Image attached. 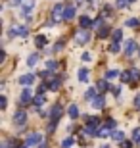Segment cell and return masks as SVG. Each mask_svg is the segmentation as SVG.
I'll return each mask as SVG.
<instances>
[{"label": "cell", "instance_id": "cell-1", "mask_svg": "<svg viewBox=\"0 0 140 148\" xmlns=\"http://www.w3.org/2000/svg\"><path fill=\"white\" fill-rule=\"evenodd\" d=\"M64 17H65V6H56L54 12H52V19H54L56 23H59Z\"/></svg>", "mask_w": 140, "mask_h": 148}, {"label": "cell", "instance_id": "cell-2", "mask_svg": "<svg viewBox=\"0 0 140 148\" xmlns=\"http://www.w3.org/2000/svg\"><path fill=\"white\" fill-rule=\"evenodd\" d=\"M27 27H23V25H14L10 29V35H17V37H27Z\"/></svg>", "mask_w": 140, "mask_h": 148}, {"label": "cell", "instance_id": "cell-3", "mask_svg": "<svg viewBox=\"0 0 140 148\" xmlns=\"http://www.w3.org/2000/svg\"><path fill=\"white\" fill-rule=\"evenodd\" d=\"M40 140H42V135L40 133H31L27 137V146H35V144H40Z\"/></svg>", "mask_w": 140, "mask_h": 148}, {"label": "cell", "instance_id": "cell-4", "mask_svg": "<svg viewBox=\"0 0 140 148\" xmlns=\"http://www.w3.org/2000/svg\"><path fill=\"white\" fill-rule=\"evenodd\" d=\"M25 121H27V114L25 112H16L14 114V123L16 125H25Z\"/></svg>", "mask_w": 140, "mask_h": 148}, {"label": "cell", "instance_id": "cell-5", "mask_svg": "<svg viewBox=\"0 0 140 148\" xmlns=\"http://www.w3.org/2000/svg\"><path fill=\"white\" fill-rule=\"evenodd\" d=\"M33 81H35V75H33V73H27V75H21V77H19V85H23V87L33 85Z\"/></svg>", "mask_w": 140, "mask_h": 148}, {"label": "cell", "instance_id": "cell-6", "mask_svg": "<svg viewBox=\"0 0 140 148\" xmlns=\"http://www.w3.org/2000/svg\"><path fill=\"white\" fill-rule=\"evenodd\" d=\"M88 38H90V35L86 33V31H79L77 37H75V40H77V44H86V42H88Z\"/></svg>", "mask_w": 140, "mask_h": 148}, {"label": "cell", "instance_id": "cell-7", "mask_svg": "<svg viewBox=\"0 0 140 148\" xmlns=\"http://www.w3.org/2000/svg\"><path fill=\"white\" fill-rule=\"evenodd\" d=\"M135 50H136V42L130 38V40H127V44H125V54L127 56H132L135 54Z\"/></svg>", "mask_w": 140, "mask_h": 148}, {"label": "cell", "instance_id": "cell-8", "mask_svg": "<svg viewBox=\"0 0 140 148\" xmlns=\"http://www.w3.org/2000/svg\"><path fill=\"white\" fill-rule=\"evenodd\" d=\"M67 114H69L71 119H77V117H79V108H77V104H71L69 108H67Z\"/></svg>", "mask_w": 140, "mask_h": 148}, {"label": "cell", "instance_id": "cell-9", "mask_svg": "<svg viewBox=\"0 0 140 148\" xmlns=\"http://www.w3.org/2000/svg\"><path fill=\"white\" fill-rule=\"evenodd\" d=\"M59 115H61V106H54V108H52V112H50V117H52V121H58Z\"/></svg>", "mask_w": 140, "mask_h": 148}, {"label": "cell", "instance_id": "cell-10", "mask_svg": "<svg viewBox=\"0 0 140 148\" xmlns=\"http://www.w3.org/2000/svg\"><path fill=\"white\" fill-rule=\"evenodd\" d=\"M83 131H85V135H88V137H96V135H98L96 125H86L85 129H83Z\"/></svg>", "mask_w": 140, "mask_h": 148}, {"label": "cell", "instance_id": "cell-11", "mask_svg": "<svg viewBox=\"0 0 140 148\" xmlns=\"http://www.w3.org/2000/svg\"><path fill=\"white\" fill-rule=\"evenodd\" d=\"M33 100V94H31V90L29 88H25L21 92V104H27V102H31Z\"/></svg>", "mask_w": 140, "mask_h": 148}, {"label": "cell", "instance_id": "cell-12", "mask_svg": "<svg viewBox=\"0 0 140 148\" xmlns=\"http://www.w3.org/2000/svg\"><path fill=\"white\" fill-rule=\"evenodd\" d=\"M109 135H113V133H111V127H108V125L102 127V129L98 131V137H102V138H108Z\"/></svg>", "mask_w": 140, "mask_h": 148}, {"label": "cell", "instance_id": "cell-13", "mask_svg": "<svg viewBox=\"0 0 140 148\" xmlns=\"http://www.w3.org/2000/svg\"><path fill=\"white\" fill-rule=\"evenodd\" d=\"M90 104H92V108H94V110H100V108H104V98H102V96H96Z\"/></svg>", "mask_w": 140, "mask_h": 148}, {"label": "cell", "instance_id": "cell-14", "mask_svg": "<svg viewBox=\"0 0 140 148\" xmlns=\"http://www.w3.org/2000/svg\"><path fill=\"white\" fill-rule=\"evenodd\" d=\"M46 42H48V38L42 37V35H38L37 38H35V44H37L38 48H42V46H46Z\"/></svg>", "mask_w": 140, "mask_h": 148}, {"label": "cell", "instance_id": "cell-15", "mask_svg": "<svg viewBox=\"0 0 140 148\" xmlns=\"http://www.w3.org/2000/svg\"><path fill=\"white\" fill-rule=\"evenodd\" d=\"M19 4H21L23 10H33V6H35V0H19Z\"/></svg>", "mask_w": 140, "mask_h": 148}, {"label": "cell", "instance_id": "cell-16", "mask_svg": "<svg viewBox=\"0 0 140 148\" xmlns=\"http://www.w3.org/2000/svg\"><path fill=\"white\" fill-rule=\"evenodd\" d=\"M79 81H81V83H86V81H88V69H85V67H83V69H79Z\"/></svg>", "mask_w": 140, "mask_h": 148}, {"label": "cell", "instance_id": "cell-17", "mask_svg": "<svg viewBox=\"0 0 140 148\" xmlns=\"http://www.w3.org/2000/svg\"><path fill=\"white\" fill-rule=\"evenodd\" d=\"M73 16H75V8L67 6V8H65V17H64V19H67V21H69V19H73Z\"/></svg>", "mask_w": 140, "mask_h": 148}, {"label": "cell", "instance_id": "cell-18", "mask_svg": "<svg viewBox=\"0 0 140 148\" xmlns=\"http://www.w3.org/2000/svg\"><path fill=\"white\" fill-rule=\"evenodd\" d=\"M59 85H61V79H58V77H56V79H52V81H50V85H48V87L52 88V90H58V88H59Z\"/></svg>", "mask_w": 140, "mask_h": 148}, {"label": "cell", "instance_id": "cell-19", "mask_svg": "<svg viewBox=\"0 0 140 148\" xmlns=\"http://www.w3.org/2000/svg\"><path fill=\"white\" fill-rule=\"evenodd\" d=\"M37 62H38V56H37V54H31V56L27 58V66H29V67H33L35 64H37Z\"/></svg>", "mask_w": 140, "mask_h": 148}, {"label": "cell", "instance_id": "cell-20", "mask_svg": "<svg viewBox=\"0 0 140 148\" xmlns=\"http://www.w3.org/2000/svg\"><path fill=\"white\" fill-rule=\"evenodd\" d=\"M119 77H121V81H123V83H129L130 79H132V73H130V71H123Z\"/></svg>", "mask_w": 140, "mask_h": 148}, {"label": "cell", "instance_id": "cell-21", "mask_svg": "<svg viewBox=\"0 0 140 148\" xmlns=\"http://www.w3.org/2000/svg\"><path fill=\"white\" fill-rule=\"evenodd\" d=\"M121 73L117 71V69H109V71H106V79H115V77H119Z\"/></svg>", "mask_w": 140, "mask_h": 148}, {"label": "cell", "instance_id": "cell-22", "mask_svg": "<svg viewBox=\"0 0 140 148\" xmlns=\"http://www.w3.org/2000/svg\"><path fill=\"white\" fill-rule=\"evenodd\" d=\"M79 23H81V27H90V25H92V21L86 16H83L81 19H79Z\"/></svg>", "mask_w": 140, "mask_h": 148}, {"label": "cell", "instance_id": "cell-23", "mask_svg": "<svg viewBox=\"0 0 140 148\" xmlns=\"http://www.w3.org/2000/svg\"><path fill=\"white\" fill-rule=\"evenodd\" d=\"M96 98V88H88V90H86V100H94Z\"/></svg>", "mask_w": 140, "mask_h": 148}, {"label": "cell", "instance_id": "cell-24", "mask_svg": "<svg viewBox=\"0 0 140 148\" xmlns=\"http://www.w3.org/2000/svg\"><path fill=\"white\" fill-rule=\"evenodd\" d=\"M113 138L119 140V143H123V140H125V133L123 131H115V133H113Z\"/></svg>", "mask_w": 140, "mask_h": 148}, {"label": "cell", "instance_id": "cell-25", "mask_svg": "<svg viewBox=\"0 0 140 148\" xmlns=\"http://www.w3.org/2000/svg\"><path fill=\"white\" fill-rule=\"evenodd\" d=\"M73 146V138H64V140H61V148H71Z\"/></svg>", "mask_w": 140, "mask_h": 148}, {"label": "cell", "instance_id": "cell-26", "mask_svg": "<svg viewBox=\"0 0 140 148\" xmlns=\"http://www.w3.org/2000/svg\"><path fill=\"white\" fill-rule=\"evenodd\" d=\"M121 37H123V31H121V29H115V31H113V40H115V42H119V40H121Z\"/></svg>", "mask_w": 140, "mask_h": 148}, {"label": "cell", "instance_id": "cell-27", "mask_svg": "<svg viewBox=\"0 0 140 148\" xmlns=\"http://www.w3.org/2000/svg\"><path fill=\"white\" fill-rule=\"evenodd\" d=\"M42 102H44V96H42V94H37V96L33 98V104H35V106H40Z\"/></svg>", "mask_w": 140, "mask_h": 148}, {"label": "cell", "instance_id": "cell-28", "mask_svg": "<svg viewBox=\"0 0 140 148\" xmlns=\"http://www.w3.org/2000/svg\"><path fill=\"white\" fill-rule=\"evenodd\" d=\"M56 67H58V64H56L54 60H50V62H46V69H48V71H54Z\"/></svg>", "mask_w": 140, "mask_h": 148}, {"label": "cell", "instance_id": "cell-29", "mask_svg": "<svg viewBox=\"0 0 140 148\" xmlns=\"http://www.w3.org/2000/svg\"><path fill=\"white\" fill-rule=\"evenodd\" d=\"M109 87V85H108V83H106V81H98V90H100V92H104V90H106V88H108Z\"/></svg>", "mask_w": 140, "mask_h": 148}, {"label": "cell", "instance_id": "cell-30", "mask_svg": "<svg viewBox=\"0 0 140 148\" xmlns=\"http://www.w3.org/2000/svg\"><path fill=\"white\" fill-rule=\"evenodd\" d=\"M108 31H109L108 27H102V29H100V31H98V37H100V38H104V37H106V35H108Z\"/></svg>", "mask_w": 140, "mask_h": 148}, {"label": "cell", "instance_id": "cell-31", "mask_svg": "<svg viewBox=\"0 0 140 148\" xmlns=\"http://www.w3.org/2000/svg\"><path fill=\"white\" fill-rule=\"evenodd\" d=\"M109 52H113V54H117V52H119V42H113L111 46H109Z\"/></svg>", "mask_w": 140, "mask_h": 148}, {"label": "cell", "instance_id": "cell-32", "mask_svg": "<svg viewBox=\"0 0 140 148\" xmlns=\"http://www.w3.org/2000/svg\"><path fill=\"white\" fill-rule=\"evenodd\" d=\"M81 58H83V62H92V54H90V52H85Z\"/></svg>", "mask_w": 140, "mask_h": 148}, {"label": "cell", "instance_id": "cell-33", "mask_svg": "<svg viewBox=\"0 0 140 148\" xmlns=\"http://www.w3.org/2000/svg\"><path fill=\"white\" fill-rule=\"evenodd\" d=\"M127 25H129V27H136V25H138V19H135V17H130L129 21H127Z\"/></svg>", "mask_w": 140, "mask_h": 148}, {"label": "cell", "instance_id": "cell-34", "mask_svg": "<svg viewBox=\"0 0 140 148\" xmlns=\"http://www.w3.org/2000/svg\"><path fill=\"white\" fill-rule=\"evenodd\" d=\"M102 25H104V21H102V19H96V21L92 23V27H94V29H102Z\"/></svg>", "mask_w": 140, "mask_h": 148}, {"label": "cell", "instance_id": "cell-35", "mask_svg": "<svg viewBox=\"0 0 140 148\" xmlns=\"http://www.w3.org/2000/svg\"><path fill=\"white\" fill-rule=\"evenodd\" d=\"M117 6L119 8H127L129 6V0H117Z\"/></svg>", "mask_w": 140, "mask_h": 148}, {"label": "cell", "instance_id": "cell-36", "mask_svg": "<svg viewBox=\"0 0 140 148\" xmlns=\"http://www.w3.org/2000/svg\"><path fill=\"white\" fill-rule=\"evenodd\" d=\"M6 104H8V102H6V96H2V98H0V110H6Z\"/></svg>", "mask_w": 140, "mask_h": 148}, {"label": "cell", "instance_id": "cell-37", "mask_svg": "<svg viewBox=\"0 0 140 148\" xmlns=\"http://www.w3.org/2000/svg\"><path fill=\"white\" fill-rule=\"evenodd\" d=\"M132 146V144L129 143V140H123V143H121V148H130Z\"/></svg>", "mask_w": 140, "mask_h": 148}, {"label": "cell", "instance_id": "cell-38", "mask_svg": "<svg viewBox=\"0 0 140 148\" xmlns=\"http://www.w3.org/2000/svg\"><path fill=\"white\" fill-rule=\"evenodd\" d=\"M135 106H136V108H140V94L135 98Z\"/></svg>", "mask_w": 140, "mask_h": 148}, {"label": "cell", "instance_id": "cell-39", "mask_svg": "<svg viewBox=\"0 0 140 148\" xmlns=\"http://www.w3.org/2000/svg\"><path fill=\"white\" fill-rule=\"evenodd\" d=\"M119 92H121V88H119V87H113V94H115V96H119Z\"/></svg>", "mask_w": 140, "mask_h": 148}, {"label": "cell", "instance_id": "cell-40", "mask_svg": "<svg viewBox=\"0 0 140 148\" xmlns=\"http://www.w3.org/2000/svg\"><path fill=\"white\" fill-rule=\"evenodd\" d=\"M140 137V129H136V131H135V138H138Z\"/></svg>", "mask_w": 140, "mask_h": 148}, {"label": "cell", "instance_id": "cell-41", "mask_svg": "<svg viewBox=\"0 0 140 148\" xmlns=\"http://www.w3.org/2000/svg\"><path fill=\"white\" fill-rule=\"evenodd\" d=\"M135 140H136V143H138V146H140V137H138V138H135Z\"/></svg>", "mask_w": 140, "mask_h": 148}, {"label": "cell", "instance_id": "cell-42", "mask_svg": "<svg viewBox=\"0 0 140 148\" xmlns=\"http://www.w3.org/2000/svg\"><path fill=\"white\" fill-rule=\"evenodd\" d=\"M40 148H46V146H44V144H40Z\"/></svg>", "mask_w": 140, "mask_h": 148}, {"label": "cell", "instance_id": "cell-43", "mask_svg": "<svg viewBox=\"0 0 140 148\" xmlns=\"http://www.w3.org/2000/svg\"><path fill=\"white\" fill-rule=\"evenodd\" d=\"M19 148H27V144H25V146H19Z\"/></svg>", "mask_w": 140, "mask_h": 148}, {"label": "cell", "instance_id": "cell-44", "mask_svg": "<svg viewBox=\"0 0 140 148\" xmlns=\"http://www.w3.org/2000/svg\"><path fill=\"white\" fill-rule=\"evenodd\" d=\"M102 148H109V146H102Z\"/></svg>", "mask_w": 140, "mask_h": 148}, {"label": "cell", "instance_id": "cell-45", "mask_svg": "<svg viewBox=\"0 0 140 148\" xmlns=\"http://www.w3.org/2000/svg\"><path fill=\"white\" fill-rule=\"evenodd\" d=\"M129 2H132V0H129Z\"/></svg>", "mask_w": 140, "mask_h": 148}]
</instances>
